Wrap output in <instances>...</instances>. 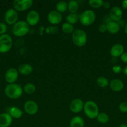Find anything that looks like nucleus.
Segmentation results:
<instances>
[{
	"label": "nucleus",
	"mask_w": 127,
	"mask_h": 127,
	"mask_svg": "<svg viewBox=\"0 0 127 127\" xmlns=\"http://www.w3.org/2000/svg\"><path fill=\"white\" fill-rule=\"evenodd\" d=\"M23 88L19 84L13 83L9 84L4 89V93L6 96L11 99H17L22 96Z\"/></svg>",
	"instance_id": "1"
},
{
	"label": "nucleus",
	"mask_w": 127,
	"mask_h": 127,
	"mask_svg": "<svg viewBox=\"0 0 127 127\" xmlns=\"http://www.w3.org/2000/svg\"><path fill=\"white\" fill-rule=\"evenodd\" d=\"M72 40L73 44L77 47H83L87 42V33L83 30L77 29L72 33Z\"/></svg>",
	"instance_id": "2"
},
{
	"label": "nucleus",
	"mask_w": 127,
	"mask_h": 127,
	"mask_svg": "<svg viewBox=\"0 0 127 127\" xmlns=\"http://www.w3.org/2000/svg\"><path fill=\"white\" fill-rule=\"evenodd\" d=\"M30 27L26 21H18L13 25L12 31L15 36L18 37H24L29 32Z\"/></svg>",
	"instance_id": "3"
},
{
	"label": "nucleus",
	"mask_w": 127,
	"mask_h": 127,
	"mask_svg": "<svg viewBox=\"0 0 127 127\" xmlns=\"http://www.w3.org/2000/svg\"><path fill=\"white\" fill-rule=\"evenodd\" d=\"M83 110L87 117L90 119H96L98 114H99L98 105L92 100H88L84 103Z\"/></svg>",
	"instance_id": "4"
},
{
	"label": "nucleus",
	"mask_w": 127,
	"mask_h": 127,
	"mask_svg": "<svg viewBox=\"0 0 127 127\" xmlns=\"http://www.w3.org/2000/svg\"><path fill=\"white\" fill-rule=\"evenodd\" d=\"M96 14L92 10L87 9L79 15V22L84 26H89L95 22Z\"/></svg>",
	"instance_id": "5"
},
{
	"label": "nucleus",
	"mask_w": 127,
	"mask_h": 127,
	"mask_svg": "<svg viewBox=\"0 0 127 127\" xmlns=\"http://www.w3.org/2000/svg\"><path fill=\"white\" fill-rule=\"evenodd\" d=\"M12 38L9 35L5 34L0 35V53L8 52L12 47Z\"/></svg>",
	"instance_id": "6"
},
{
	"label": "nucleus",
	"mask_w": 127,
	"mask_h": 127,
	"mask_svg": "<svg viewBox=\"0 0 127 127\" xmlns=\"http://www.w3.org/2000/svg\"><path fill=\"white\" fill-rule=\"evenodd\" d=\"M33 4L32 0H14L13 1V7L17 12H22L29 9Z\"/></svg>",
	"instance_id": "7"
},
{
	"label": "nucleus",
	"mask_w": 127,
	"mask_h": 127,
	"mask_svg": "<svg viewBox=\"0 0 127 127\" xmlns=\"http://www.w3.org/2000/svg\"><path fill=\"white\" fill-rule=\"evenodd\" d=\"M18 13L14 9L10 8L6 11L4 16V19L9 25H14L18 21Z\"/></svg>",
	"instance_id": "8"
},
{
	"label": "nucleus",
	"mask_w": 127,
	"mask_h": 127,
	"mask_svg": "<svg viewBox=\"0 0 127 127\" xmlns=\"http://www.w3.org/2000/svg\"><path fill=\"white\" fill-rule=\"evenodd\" d=\"M19 78V72L14 68H11L6 71L4 78L8 84H13L17 81Z\"/></svg>",
	"instance_id": "9"
},
{
	"label": "nucleus",
	"mask_w": 127,
	"mask_h": 127,
	"mask_svg": "<svg viewBox=\"0 0 127 127\" xmlns=\"http://www.w3.org/2000/svg\"><path fill=\"white\" fill-rule=\"evenodd\" d=\"M47 21L50 24L53 25L59 24L62 20V14L56 10H52L48 13L47 16Z\"/></svg>",
	"instance_id": "10"
},
{
	"label": "nucleus",
	"mask_w": 127,
	"mask_h": 127,
	"mask_svg": "<svg viewBox=\"0 0 127 127\" xmlns=\"http://www.w3.org/2000/svg\"><path fill=\"white\" fill-rule=\"evenodd\" d=\"M24 110L28 115H34L38 112L39 107L36 102L33 100H27L24 104Z\"/></svg>",
	"instance_id": "11"
},
{
	"label": "nucleus",
	"mask_w": 127,
	"mask_h": 127,
	"mask_svg": "<svg viewBox=\"0 0 127 127\" xmlns=\"http://www.w3.org/2000/svg\"><path fill=\"white\" fill-rule=\"evenodd\" d=\"M84 106V103L82 99L79 98L74 99L71 101L69 105V109L72 112L78 114L82 111Z\"/></svg>",
	"instance_id": "12"
},
{
	"label": "nucleus",
	"mask_w": 127,
	"mask_h": 127,
	"mask_svg": "<svg viewBox=\"0 0 127 127\" xmlns=\"http://www.w3.org/2000/svg\"><path fill=\"white\" fill-rule=\"evenodd\" d=\"M26 19V22L29 26H36L39 22L40 15L37 11L32 10L27 13Z\"/></svg>",
	"instance_id": "13"
},
{
	"label": "nucleus",
	"mask_w": 127,
	"mask_h": 127,
	"mask_svg": "<svg viewBox=\"0 0 127 127\" xmlns=\"http://www.w3.org/2000/svg\"><path fill=\"white\" fill-rule=\"evenodd\" d=\"M122 9L118 6H113L111 8L109 12V17L111 21L117 22L120 21L122 17Z\"/></svg>",
	"instance_id": "14"
},
{
	"label": "nucleus",
	"mask_w": 127,
	"mask_h": 127,
	"mask_svg": "<svg viewBox=\"0 0 127 127\" xmlns=\"http://www.w3.org/2000/svg\"><path fill=\"white\" fill-rule=\"evenodd\" d=\"M124 52V47L120 43H115L111 47L110 53L113 58H117L120 57Z\"/></svg>",
	"instance_id": "15"
},
{
	"label": "nucleus",
	"mask_w": 127,
	"mask_h": 127,
	"mask_svg": "<svg viewBox=\"0 0 127 127\" xmlns=\"http://www.w3.org/2000/svg\"><path fill=\"white\" fill-rule=\"evenodd\" d=\"M12 123V118L8 113L0 114V127H9Z\"/></svg>",
	"instance_id": "16"
},
{
	"label": "nucleus",
	"mask_w": 127,
	"mask_h": 127,
	"mask_svg": "<svg viewBox=\"0 0 127 127\" xmlns=\"http://www.w3.org/2000/svg\"><path fill=\"white\" fill-rule=\"evenodd\" d=\"M109 87L113 91L120 92L123 90L124 84L120 79H113L109 83Z\"/></svg>",
	"instance_id": "17"
},
{
	"label": "nucleus",
	"mask_w": 127,
	"mask_h": 127,
	"mask_svg": "<svg viewBox=\"0 0 127 127\" xmlns=\"http://www.w3.org/2000/svg\"><path fill=\"white\" fill-rule=\"evenodd\" d=\"M106 26H107V32H108L110 34L113 35L118 33L120 31V29L119 24L118 22L112 21L107 22L106 24Z\"/></svg>",
	"instance_id": "18"
},
{
	"label": "nucleus",
	"mask_w": 127,
	"mask_h": 127,
	"mask_svg": "<svg viewBox=\"0 0 127 127\" xmlns=\"http://www.w3.org/2000/svg\"><path fill=\"white\" fill-rule=\"evenodd\" d=\"M19 73L23 76H28L32 73L33 68L32 66L27 63L22 64L18 67L17 69Z\"/></svg>",
	"instance_id": "19"
},
{
	"label": "nucleus",
	"mask_w": 127,
	"mask_h": 127,
	"mask_svg": "<svg viewBox=\"0 0 127 127\" xmlns=\"http://www.w3.org/2000/svg\"><path fill=\"white\" fill-rule=\"evenodd\" d=\"M85 121L80 116H75L72 118L70 122V127H84Z\"/></svg>",
	"instance_id": "20"
},
{
	"label": "nucleus",
	"mask_w": 127,
	"mask_h": 127,
	"mask_svg": "<svg viewBox=\"0 0 127 127\" xmlns=\"http://www.w3.org/2000/svg\"><path fill=\"white\" fill-rule=\"evenodd\" d=\"M8 114L11 116L12 119H19L22 117L23 115V112L17 107H11L9 108Z\"/></svg>",
	"instance_id": "21"
},
{
	"label": "nucleus",
	"mask_w": 127,
	"mask_h": 127,
	"mask_svg": "<svg viewBox=\"0 0 127 127\" xmlns=\"http://www.w3.org/2000/svg\"><path fill=\"white\" fill-rule=\"evenodd\" d=\"M66 22L70 24H75L79 21V15L77 13H69L66 16Z\"/></svg>",
	"instance_id": "22"
},
{
	"label": "nucleus",
	"mask_w": 127,
	"mask_h": 127,
	"mask_svg": "<svg viewBox=\"0 0 127 127\" xmlns=\"http://www.w3.org/2000/svg\"><path fill=\"white\" fill-rule=\"evenodd\" d=\"M56 11H58L60 13L65 12L67 10H68V3L64 1H59L56 4Z\"/></svg>",
	"instance_id": "23"
},
{
	"label": "nucleus",
	"mask_w": 127,
	"mask_h": 127,
	"mask_svg": "<svg viewBox=\"0 0 127 127\" xmlns=\"http://www.w3.org/2000/svg\"><path fill=\"white\" fill-rule=\"evenodd\" d=\"M96 83H97V86L101 88H105L108 86H109V82H108V79L103 76L98 77L96 80Z\"/></svg>",
	"instance_id": "24"
},
{
	"label": "nucleus",
	"mask_w": 127,
	"mask_h": 127,
	"mask_svg": "<svg viewBox=\"0 0 127 127\" xmlns=\"http://www.w3.org/2000/svg\"><path fill=\"white\" fill-rule=\"evenodd\" d=\"M61 29H62V31L64 33H68H68H72L73 32V31H75L73 25L70 24L68 23L67 22L62 24V26H61Z\"/></svg>",
	"instance_id": "25"
},
{
	"label": "nucleus",
	"mask_w": 127,
	"mask_h": 127,
	"mask_svg": "<svg viewBox=\"0 0 127 127\" xmlns=\"http://www.w3.org/2000/svg\"><path fill=\"white\" fill-rule=\"evenodd\" d=\"M96 119L97 122L101 124H105L109 121V117L108 114L105 112H99Z\"/></svg>",
	"instance_id": "26"
},
{
	"label": "nucleus",
	"mask_w": 127,
	"mask_h": 127,
	"mask_svg": "<svg viewBox=\"0 0 127 127\" xmlns=\"http://www.w3.org/2000/svg\"><path fill=\"white\" fill-rule=\"evenodd\" d=\"M36 88L33 83H29L24 85L23 88V91L27 94H32L35 93Z\"/></svg>",
	"instance_id": "27"
},
{
	"label": "nucleus",
	"mask_w": 127,
	"mask_h": 127,
	"mask_svg": "<svg viewBox=\"0 0 127 127\" xmlns=\"http://www.w3.org/2000/svg\"><path fill=\"white\" fill-rule=\"evenodd\" d=\"M79 4L78 2L75 0L70 1L68 3V9L70 11V13H76L78 10Z\"/></svg>",
	"instance_id": "28"
},
{
	"label": "nucleus",
	"mask_w": 127,
	"mask_h": 127,
	"mask_svg": "<svg viewBox=\"0 0 127 127\" xmlns=\"http://www.w3.org/2000/svg\"><path fill=\"white\" fill-rule=\"evenodd\" d=\"M103 1L102 0H90L88 1V4L90 7L94 9H98L102 7Z\"/></svg>",
	"instance_id": "29"
},
{
	"label": "nucleus",
	"mask_w": 127,
	"mask_h": 127,
	"mask_svg": "<svg viewBox=\"0 0 127 127\" xmlns=\"http://www.w3.org/2000/svg\"><path fill=\"white\" fill-rule=\"evenodd\" d=\"M118 109L122 113L127 112V102H122L118 105Z\"/></svg>",
	"instance_id": "30"
},
{
	"label": "nucleus",
	"mask_w": 127,
	"mask_h": 127,
	"mask_svg": "<svg viewBox=\"0 0 127 127\" xmlns=\"http://www.w3.org/2000/svg\"><path fill=\"white\" fill-rule=\"evenodd\" d=\"M7 26L3 22H0V35H2L6 33L7 31Z\"/></svg>",
	"instance_id": "31"
},
{
	"label": "nucleus",
	"mask_w": 127,
	"mask_h": 127,
	"mask_svg": "<svg viewBox=\"0 0 127 127\" xmlns=\"http://www.w3.org/2000/svg\"><path fill=\"white\" fill-rule=\"evenodd\" d=\"M98 30L101 33H105L107 32V26L105 23H102L99 25L98 27Z\"/></svg>",
	"instance_id": "32"
},
{
	"label": "nucleus",
	"mask_w": 127,
	"mask_h": 127,
	"mask_svg": "<svg viewBox=\"0 0 127 127\" xmlns=\"http://www.w3.org/2000/svg\"><path fill=\"white\" fill-rule=\"evenodd\" d=\"M122 70H123V69L120 66H113V68H112V71L115 74H119V73H120L122 71Z\"/></svg>",
	"instance_id": "33"
},
{
	"label": "nucleus",
	"mask_w": 127,
	"mask_h": 127,
	"mask_svg": "<svg viewBox=\"0 0 127 127\" xmlns=\"http://www.w3.org/2000/svg\"><path fill=\"white\" fill-rule=\"evenodd\" d=\"M120 57V60L122 62L127 63V52H123Z\"/></svg>",
	"instance_id": "34"
},
{
	"label": "nucleus",
	"mask_w": 127,
	"mask_h": 127,
	"mask_svg": "<svg viewBox=\"0 0 127 127\" xmlns=\"http://www.w3.org/2000/svg\"><path fill=\"white\" fill-rule=\"evenodd\" d=\"M102 7H103V8L106 9H109L110 7V2H107V1H105V2L103 1Z\"/></svg>",
	"instance_id": "35"
},
{
	"label": "nucleus",
	"mask_w": 127,
	"mask_h": 127,
	"mask_svg": "<svg viewBox=\"0 0 127 127\" xmlns=\"http://www.w3.org/2000/svg\"><path fill=\"white\" fill-rule=\"evenodd\" d=\"M121 6L123 9H127V0H124L122 1Z\"/></svg>",
	"instance_id": "36"
},
{
	"label": "nucleus",
	"mask_w": 127,
	"mask_h": 127,
	"mask_svg": "<svg viewBox=\"0 0 127 127\" xmlns=\"http://www.w3.org/2000/svg\"><path fill=\"white\" fill-rule=\"evenodd\" d=\"M122 72H123V74L125 76H127V66H126L122 70Z\"/></svg>",
	"instance_id": "37"
},
{
	"label": "nucleus",
	"mask_w": 127,
	"mask_h": 127,
	"mask_svg": "<svg viewBox=\"0 0 127 127\" xmlns=\"http://www.w3.org/2000/svg\"><path fill=\"white\" fill-rule=\"evenodd\" d=\"M124 31H125V32L126 34L127 35V23H126V24H125Z\"/></svg>",
	"instance_id": "38"
},
{
	"label": "nucleus",
	"mask_w": 127,
	"mask_h": 127,
	"mask_svg": "<svg viewBox=\"0 0 127 127\" xmlns=\"http://www.w3.org/2000/svg\"><path fill=\"white\" fill-rule=\"evenodd\" d=\"M118 127H127V125H126L125 124H122L119 125Z\"/></svg>",
	"instance_id": "39"
},
{
	"label": "nucleus",
	"mask_w": 127,
	"mask_h": 127,
	"mask_svg": "<svg viewBox=\"0 0 127 127\" xmlns=\"http://www.w3.org/2000/svg\"><path fill=\"white\" fill-rule=\"evenodd\" d=\"M0 99H1V97H0Z\"/></svg>",
	"instance_id": "40"
}]
</instances>
